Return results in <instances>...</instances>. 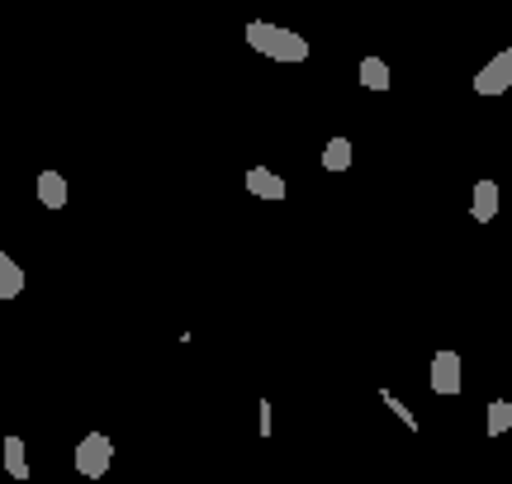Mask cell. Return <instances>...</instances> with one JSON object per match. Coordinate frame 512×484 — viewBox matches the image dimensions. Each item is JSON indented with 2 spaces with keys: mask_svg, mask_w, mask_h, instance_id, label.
Instances as JSON below:
<instances>
[{
  "mask_svg": "<svg viewBox=\"0 0 512 484\" xmlns=\"http://www.w3.org/2000/svg\"><path fill=\"white\" fill-rule=\"evenodd\" d=\"M247 43H252L261 57H271V62H309V38L294 34V29H285V24H266V19H252L247 29Z\"/></svg>",
  "mask_w": 512,
  "mask_h": 484,
  "instance_id": "6da1fadb",
  "label": "cell"
},
{
  "mask_svg": "<svg viewBox=\"0 0 512 484\" xmlns=\"http://www.w3.org/2000/svg\"><path fill=\"white\" fill-rule=\"evenodd\" d=\"M72 466H76V475H86V480H105V470L114 466V442L105 432H86V437L76 442Z\"/></svg>",
  "mask_w": 512,
  "mask_h": 484,
  "instance_id": "7a4b0ae2",
  "label": "cell"
},
{
  "mask_svg": "<svg viewBox=\"0 0 512 484\" xmlns=\"http://www.w3.org/2000/svg\"><path fill=\"white\" fill-rule=\"evenodd\" d=\"M427 385H432V394H437V399H456L460 385H465V375H460V352H451V347H441V352L432 356V371H427Z\"/></svg>",
  "mask_w": 512,
  "mask_h": 484,
  "instance_id": "3957f363",
  "label": "cell"
},
{
  "mask_svg": "<svg viewBox=\"0 0 512 484\" xmlns=\"http://www.w3.org/2000/svg\"><path fill=\"white\" fill-rule=\"evenodd\" d=\"M512 91V48H503V53H494L489 62H484V72L475 76V95H484V100H498V95Z\"/></svg>",
  "mask_w": 512,
  "mask_h": 484,
  "instance_id": "277c9868",
  "label": "cell"
},
{
  "mask_svg": "<svg viewBox=\"0 0 512 484\" xmlns=\"http://www.w3.org/2000/svg\"><path fill=\"white\" fill-rule=\"evenodd\" d=\"M498 200H503V190H498L494 176L475 181V195H470V214H475V224H494V219H498Z\"/></svg>",
  "mask_w": 512,
  "mask_h": 484,
  "instance_id": "5b68a950",
  "label": "cell"
},
{
  "mask_svg": "<svg viewBox=\"0 0 512 484\" xmlns=\"http://www.w3.org/2000/svg\"><path fill=\"white\" fill-rule=\"evenodd\" d=\"M0 466H5L10 480H29V447H24V437H19V432L5 437V447H0Z\"/></svg>",
  "mask_w": 512,
  "mask_h": 484,
  "instance_id": "8992f818",
  "label": "cell"
},
{
  "mask_svg": "<svg viewBox=\"0 0 512 484\" xmlns=\"http://www.w3.org/2000/svg\"><path fill=\"white\" fill-rule=\"evenodd\" d=\"M247 190H252L256 200H285V195H290V190H285V181H280L271 167H252V171H247Z\"/></svg>",
  "mask_w": 512,
  "mask_h": 484,
  "instance_id": "52a82bcc",
  "label": "cell"
},
{
  "mask_svg": "<svg viewBox=\"0 0 512 484\" xmlns=\"http://www.w3.org/2000/svg\"><path fill=\"white\" fill-rule=\"evenodd\" d=\"M38 205L43 209H67V176H62V171H43V176H38Z\"/></svg>",
  "mask_w": 512,
  "mask_h": 484,
  "instance_id": "ba28073f",
  "label": "cell"
},
{
  "mask_svg": "<svg viewBox=\"0 0 512 484\" xmlns=\"http://www.w3.org/2000/svg\"><path fill=\"white\" fill-rule=\"evenodd\" d=\"M356 76H361V86H366V91H389V86H394V72H389V62H384V57H361Z\"/></svg>",
  "mask_w": 512,
  "mask_h": 484,
  "instance_id": "9c48e42d",
  "label": "cell"
},
{
  "mask_svg": "<svg viewBox=\"0 0 512 484\" xmlns=\"http://www.w3.org/2000/svg\"><path fill=\"white\" fill-rule=\"evenodd\" d=\"M351 162H356V148H351V138H332L328 148H323V171H332V176L351 171Z\"/></svg>",
  "mask_w": 512,
  "mask_h": 484,
  "instance_id": "30bf717a",
  "label": "cell"
},
{
  "mask_svg": "<svg viewBox=\"0 0 512 484\" xmlns=\"http://www.w3.org/2000/svg\"><path fill=\"white\" fill-rule=\"evenodd\" d=\"M24 266H19L10 252H0V299H15L19 290H24Z\"/></svg>",
  "mask_w": 512,
  "mask_h": 484,
  "instance_id": "8fae6325",
  "label": "cell"
},
{
  "mask_svg": "<svg viewBox=\"0 0 512 484\" xmlns=\"http://www.w3.org/2000/svg\"><path fill=\"white\" fill-rule=\"evenodd\" d=\"M508 428H512V404L508 399H494V404H489V418H484V432H489V437H503Z\"/></svg>",
  "mask_w": 512,
  "mask_h": 484,
  "instance_id": "7c38bea8",
  "label": "cell"
},
{
  "mask_svg": "<svg viewBox=\"0 0 512 484\" xmlns=\"http://www.w3.org/2000/svg\"><path fill=\"white\" fill-rule=\"evenodd\" d=\"M380 399L394 409V418H403V423H408V432H418V413L408 409V404H399V399H394V390H380Z\"/></svg>",
  "mask_w": 512,
  "mask_h": 484,
  "instance_id": "4fadbf2b",
  "label": "cell"
},
{
  "mask_svg": "<svg viewBox=\"0 0 512 484\" xmlns=\"http://www.w3.org/2000/svg\"><path fill=\"white\" fill-rule=\"evenodd\" d=\"M256 428L261 437H271V399H256Z\"/></svg>",
  "mask_w": 512,
  "mask_h": 484,
  "instance_id": "5bb4252c",
  "label": "cell"
}]
</instances>
